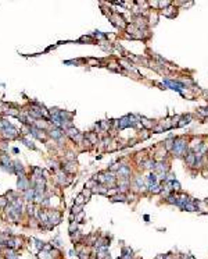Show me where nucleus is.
Wrapping results in <instances>:
<instances>
[{
  "mask_svg": "<svg viewBox=\"0 0 208 259\" xmlns=\"http://www.w3.org/2000/svg\"><path fill=\"white\" fill-rule=\"evenodd\" d=\"M187 141L184 139L183 137H179V138H175V144H173V148H172V153L173 156L176 158H182L186 155L187 152Z\"/></svg>",
  "mask_w": 208,
  "mask_h": 259,
  "instance_id": "nucleus-1",
  "label": "nucleus"
},
{
  "mask_svg": "<svg viewBox=\"0 0 208 259\" xmlns=\"http://www.w3.org/2000/svg\"><path fill=\"white\" fill-rule=\"evenodd\" d=\"M0 131L8 138V139H13V138H17L18 132H17V128L13 127L11 123H8L7 120H1L0 121Z\"/></svg>",
  "mask_w": 208,
  "mask_h": 259,
  "instance_id": "nucleus-2",
  "label": "nucleus"
},
{
  "mask_svg": "<svg viewBox=\"0 0 208 259\" xmlns=\"http://www.w3.org/2000/svg\"><path fill=\"white\" fill-rule=\"evenodd\" d=\"M164 84L165 85H168L171 89H173V91H176V92H183V89H186L184 88V84L183 82H178V81H171V80H165L164 81Z\"/></svg>",
  "mask_w": 208,
  "mask_h": 259,
  "instance_id": "nucleus-3",
  "label": "nucleus"
},
{
  "mask_svg": "<svg viewBox=\"0 0 208 259\" xmlns=\"http://www.w3.org/2000/svg\"><path fill=\"white\" fill-rule=\"evenodd\" d=\"M10 249H14L15 251L17 248H20L21 245H22V240L18 238V237H11V238L7 241V244H6Z\"/></svg>",
  "mask_w": 208,
  "mask_h": 259,
  "instance_id": "nucleus-4",
  "label": "nucleus"
},
{
  "mask_svg": "<svg viewBox=\"0 0 208 259\" xmlns=\"http://www.w3.org/2000/svg\"><path fill=\"white\" fill-rule=\"evenodd\" d=\"M110 18L112 20V22L119 27V28H125V20L122 16H118V14H110Z\"/></svg>",
  "mask_w": 208,
  "mask_h": 259,
  "instance_id": "nucleus-5",
  "label": "nucleus"
},
{
  "mask_svg": "<svg viewBox=\"0 0 208 259\" xmlns=\"http://www.w3.org/2000/svg\"><path fill=\"white\" fill-rule=\"evenodd\" d=\"M53 254H56L54 249H52V251L42 249V251H39V254H38V259H54L56 255H53Z\"/></svg>",
  "mask_w": 208,
  "mask_h": 259,
  "instance_id": "nucleus-6",
  "label": "nucleus"
},
{
  "mask_svg": "<svg viewBox=\"0 0 208 259\" xmlns=\"http://www.w3.org/2000/svg\"><path fill=\"white\" fill-rule=\"evenodd\" d=\"M65 134L63 132V130L61 128H57V127H54V128L50 130V137L53 138V139H56V141H60L61 138L64 137Z\"/></svg>",
  "mask_w": 208,
  "mask_h": 259,
  "instance_id": "nucleus-7",
  "label": "nucleus"
},
{
  "mask_svg": "<svg viewBox=\"0 0 208 259\" xmlns=\"http://www.w3.org/2000/svg\"><path fill=\"white\" fill-rule=\"evenodd\" d=\"M184 160H186V163H187L190 167H194L196 166V153H193V152L187 153L186 158H184Z\"/></svg>",
  "mask_w": 208,
  "mask_h": 259,
  "instance_id": "nucleus-8",
  "label": "nucleus"
},
{
  "mask_svg": "<svg viewBox=\"0 0 208 259\" xmlns=\"http://www.w3.org/2000/svg\"><path fill=\"white\" fill-rule=\"evenodd\" d=\"M18 188L22 191H27L29 188V184H28V178L27 177H20L18 178Z\"/></svg>",
  "mask_w": 208,
  "mask_h": 259,
  "instance_id": "nucleus-9",
  "label": "nucleus"
},
{
  "mask_svg": "<svg viewBox=\"0 0 208 259\" xmlns=\"http://www.w3.org/2000/svg\"><path fill=\"white\" fill-rule=\"evenodd\" d=\"M36 196V192H35V188H28L27 191H24V198L27 201H33Z\"/></svg>",
  "mask_w": 208,
  "mask_h": 259,
  "instance_id": "nucleus-10",
  "label": "nucleus"
},
{
  "mask_svg": "<svg viewBox=\"0 0 208 259\" xmlns=\"http://www.w3.org/2000/svg\"><path fill=\"white\" fill-rule=\"evenodd\" d=\"M140 123H142V126H143L144 128H147V130H153V128H154V123H153L151 120L146 118V117H140Z\"/></svg>",
  "mask_w": 208,
  "mask_h": 259,
  "instance_id": "nucleus-11",
  "label": "nucleus"
},
{
  "mask_svg": "<svg viewBox=\"0 0 208 259\" xmlns=\"http://www.w3.org/2000/svg\"><path fill=\"white\" fill-rule=\"evenodd\" d=\"M173 144H175V138H172V137H169L167 141L164 142V146H165V149L167 150H172V148H173Z\"/></svg>",
  "mask_w": 208,
  "mask_h": 259,
  "instance_id": "nucleus-12",
  "label": "nucleus"
},
{
  "mask_svg": "<svg viewBox=\"0 0 208 259\" xmlns=\"http://www.w3.org/2000/svg\"><path fill=\"white\" fill-rule=\"evenodd\" d=\"M190 120H192V116H190V114H187V116H183V117H180V123L178 124V127L186 126V124H189V123H190Z\"/></svg>",
  "mask_w": 208,
  "mask_h": 259,
  "instance_id": "nucleus-13",
  "label": "nucleus"
},
{
  "mask_svg": "<svg viewBox=\"0 0 208 259\" xmlns=\"http://www.w3.org/2000/svg\"><path fill=\"white\" fill-rule=\"evenodd\" d=\"M6 259H18V256H17L14 249H10V248H8L7 251H6Z\"/></svg>",
  "mask_w": 208,
  "mask_h": 259,
  "instance_id": "nucleus-14",
  "label": "nucleus"
},
{
  "mask_svg": "<svg viewBox=\"0 0 208 259\" xmlns=\"http://www.w3.org/2000/svg\"><path fill=\"white\" fill-rule=\"evenodd\" d=\"M86 201H88V199L85 198L83 195H82V192H80V194L76 196V199H75V205H80V206H83V203L86 202Z\"/></svg>",
  "mask_w": 208,
  "mask_h": 259,
  "instance_id": "nucleus-15",
  "label": "nucleus"
},
{
  "mask_svg": "<svg viewBox=\"0 0 208 259\" xmlns=\"http://www.w3.org/2000/svg\"><path fill=\"white\" fill-rule=\"evenodd\" d=\"M72 166H74V163H67L63 169H64L65 173H74V171L76 170V167H72Z\"/></svg>",
  "mask_w": 208,
  "mask_h": 259,
  "instance_id": "nucleus-16",
  "label": "nucleus"
},
{
  "mask_svg": "<svg viewBox=\"0 0 208 259\" xmlns=\"http://www.w3.org/2000/svg\"><path fill=\"white\" fill-rule=\"evenodd\" d=\"M33 243H35V245H36V248L39 249V251H42L44 248V243L43 241H40V240H36V238H33Z\"/></svg>",
  "mask_w": 208,
  "mask_h": 259,
  "instance_id": "nucleus-17",
  "label": "nucleus"
},
{
  "mask_svg": "<svg viewBox=\"0 0 208 259\" xmlns=\"http://www.w3.org/2000/svg\"><path fill=\"white\" fill-rule=\"evenodd\" d=\"M21 141L24 142V144L28 146V148H31V149H35V145H33L32 141H29V139H27V138H21Z\"/></svg>",
  "mask_w": 208,
  "mask_h": 259,
  "instance_id": "nucleus-18",
  "label": "nucleus"
}]
</instances>
